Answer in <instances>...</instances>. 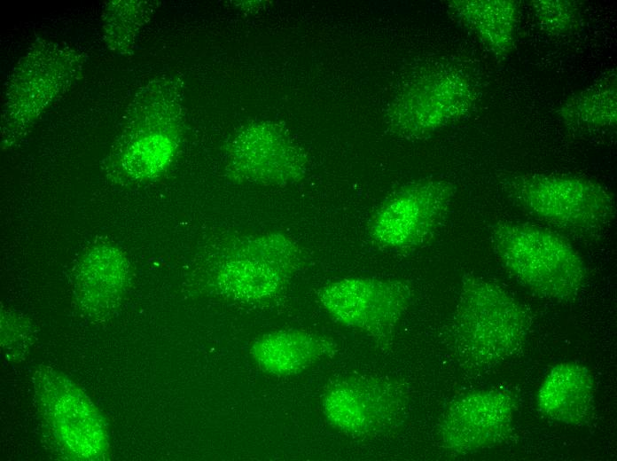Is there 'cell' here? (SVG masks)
Returning <instances> with one entry per match:
<instances>
[{
	"mask_svg": "<svg viewBox=\"0 0 617 461\" xmlns=\"http://www.w3.org/2000/svg\"><path fill=\"white\" fill-rule=\"evenodd\" d=\"M337 350V343L324 336L284 330L264 335L253 346L252 353L264 371L287 376L301 372Z\"/></svg>",
	"mask_w": 617,
	"mask_h": 461,
	"instance_id": "obj_12",
	"label": "cell"
},
{
	"mask_svg": "<svg viewBox=\"0 0 617 461\" xmlns=\"http://www.w3.org/2000/svg\"><path fill=\"white\" fill-rule=\"evenodd\" d=\"M503 186L509 199L527 213L558 227L591 232L612 223L613 194L592 179L563 174H519Z\"/></svg>",
	"mask_w": 617,
	"mask_h": 461,
	"instance_id": "obj_4",
	"label": "cell"
},
{
	"mask_svg": "<svg viewBox=\"0 0 617 461\" xmlns=\"http://www.w3.org/2000/svg\"><path fill=\"white\" fill-rule=\"evenodd\" d=\"M410 395L397 378L355 374L332 384L322 405L332 426L356 439H374L400 429L407 419Z\"/></svg>",
	"mask_w": 617,
	"mask_h": 461,
	"instance_id": "obj_5",
	"label": "cell"
},
{
	"mask_svg": "<svg viewBox=\"0 0 617 461\" xmlns=\"http://www.w3.org/2000/svg\"><path fill=\"white\" fill-rule=\"evenodd\" d=\"M454 185L426 178L390 195L372 213L368 236L378 247L412 252L427 244L443 224L455 196Z\"/></svg>",
	"mask_w": 617,
	"mask_h": 461,
	"instance_id": "obj_7",
	"label": "cell"
},
{
	"mask_svg": "<svg viewBox=\"0 0 617 461\" xmlns=\"http://www.w3.org/2000/svg\"><path fill=\"white\" fill-rule=\"evenodd\" d=\"M536 405L551 420L569 426L585 425L595 409V383L590 371L575 362L556 364L539 387Z\"/></svg>",
	"mask_w": 617,
	"mask_h": 461,
	"instance_id": "obj_11",
	"label": "cell"
},
{
	"mask_svg": "<svg viewBox=\"0 0 617 461\" xmlns=\"http://www.w3.org/2000/svg\"><path fill=\"white\" fill-rule=\"evenodd\" d=\"M529 327L527 311L503 287L475 275L463 277L450 324L462 364L483 370L505 361L525 343Z\"/></svg>",
	"mask_w": 617,
	"mask_h": 461,
	"instance_id": "obj_1",
	"label": "cell"
},
{
	"mask_svg": "<svg viewBox=\"0 0 617 461\" xmlns=\"http://www.w3.org/2000/svg\"><path fill=\"white\" fill-rule=\"evenodd\" d=\"M449 6L496 58L512 51L519 14L516 1L458 0Z\"/></svg>",
	"mask_w": 617,
	"mask_h": 461,
	"instance_id": "obj_13",
	"label": "cell"
},
{
	"mask_svg": "<svg viewBox=\"0 0 617 461\" xmlns=\"http://www.w3.org/2000/svg\"><path fill=\"white\" fill-rule=\"evenodd\" d=\"M615 71L602 76L561 104L558 114L567 127L582 130L613 129L617 122Z\"/></svg>",
	"mask_w": 617,
	"mask_h": 461,
	"instance_id": "obj_14",
	"label": "cell"
},
{
	"mask_svg": "<svg viewBox=\"0 0 617 461\" xmlns=\"http://www.w3.org/2000/svg\"><path fill=\"white\" fill-rule=\"evenodd\" d=\"M490 244L505 270L538 295L559 302L574 301L588 277L577 250L563 237L542 227L499 221Z\"/></svg>",
	"mask_w": 617,
	"mask_h": 461,
	"instance_id": "obj_2",
	"label": "cell"
},
{
	"mask_svg": "<svg viewBox=\"0 0 617 461\" xmlns=\"http://www.w3.org/2000/svg\"><path fill=\"white\" fill-rule=\"evenodd\" d=\"M228 167L239 180L286 184L303 177L307 160L285 131L263 126L248 129L234 139L228 152Z\"/></svg>",
	"mask_w": 617,
	"mask_h": 461,
	"instance_id": "obj_10",
	"label": "cell"
},
{
	"mask_svg": "<svg viewBox=\"0 0 617 461\" xmlns=\"http://www.w3.org/2000/svg\"><path fill=\"white\" fill-rule=\"evenodd\" d=\"M517 405L504 390L484 389L454 400L438 427L441 446L453 454H467L491 447L508 434Z\"/></svg>",
	"mask_w": 617,
	"mask_h": 461,
	"instance_id": "obj_9",
	"label": "cell"
},
{
	"mask_svg": "<svg viewBox=\"0 0 617 461\" xmlns=\"http://www.w3.org/2000/svg\"><path fill=\"white\" fill-rule=\"evenodd\" d=\"M317 298L333 320L389 349L413 290L400 279L348 277L322 286Z\"/></svg>",
	"mask_w": 617,
	"mask_h": 461,
	"instance_id": "obj_6",
	"label": "cell"
},
{
	"mask_svg": "<svg viewBox=\"0 0 617 461\" xmlns=\"http://www.w3.org/2000/svg\"><path fill=\"white\" fill-rule=\"evenodd\" d=\"M529 5L538 26L548 35H569L579 25L580 9L574 1L533 0Z\"/></svg>",
	"mask_w": 617,
	"mask_h": 461,
	"instance_id": "obj_15",
	"label": "cell"
},
{
	"mask_svg": "<svg viewBox=\"0 0 617 461\" xmlns=\"http://www.w3.org/2000/svg\"><path fill=\"white\" fill-rule=\"evenodd\" d=\"M214 245L216 289L246 302L279 294L303 259L300 245L282 232L230 235Z\"/></svg>",
	"mask_w": 617,
	"mask_h": 461,
	"instance_id": "obj_3",
	"label": "cell"
},
{
	"mask_svg": "<svg viewBox=\"0 0 617 461\" xmlns=\"http://www.w3.org/2000/svg\"><path fill=\"white\" fill-rule=\"evenodd\" d=\"M476 97L469 78L454 69L424 74L403 93L393 109L391 126L407 138H421L465 115Z\"/></svg>",
	"mask_w": 617,
	"mask_h": 461,
	"instance_id": "obj_8",
	"label": "cell"
}]
</instances>
